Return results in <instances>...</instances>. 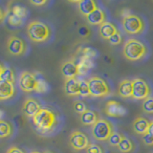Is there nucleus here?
<instances>
[{
	"label": "nucleus",
	"mask_w": 153,
	"mask_h": 153,
	"mask_svg": "<svg viewBox=\"0 0 153 153\" xmlns=\"http://www.w3.org/2000/svg\"><path fill=\"white\" fill-rule=\"evenodd\" d=\"M28 36L33 42H44L49 39L51 30L46 23L39 20H33L27 26Z\"/></svg>",
	"instance_id": "f257e3e1"
},
{
	"label": "nucleus",
	"mask_w": 153,
	"mask_h": 153,
	"mask_svg": "<svg viewBox=\"0 0 153 153\" xmlns=\"http://www.w3.org/2000/svg\"><path fill=\"white\" fill-rule=\"evenodd\" d=\"M33 123L39 131L48 132L56 126V116L52 110L41 108L39 112L33 118Z\"/></svg>",
	"instance_id": "f03ea898"
},
{
	"label": "nucleus",
	"mask_w": 153,
	"mask_h": 153,
	"mask_svg": "<svg viewBox=\"0 0 153 153\" xmlns=\"http://www.w3.org/2000/svg\"><path fill=\"white\" fill-rule=\"evenodd\" d=\"M146 54V48L141 41L129 39L123 47V55L128 60H139Z\"/></svg>",
	"instance_id": "7ed1b4c3"
},
{
	"label": "nucleus",
	"mask_w": 153,
	"mask_h": 153,
	"mask_svg": "<svg viewBox=\"0 0 153 153\" xmlns=\"http://www.w3.org/2000/svg\"><path fill=\"white\" fill-rule=\"evenodd\" d=\"M113 133V127L108 121L104 119L98 120L92 128V135L98 141H106Z\"/></svg>",
	"instance_id": "20e7f679"
},
{
	"label": "nucleus",
	"mask_w": 153,
	"mask_h": 153,
	"mask_svg": "<svg viewBox=\"0 0 153 153\" xmlns=\"http://www.w3.org/2000/svg\"><path fill=\"white\" fill-rule=\"evenodd\" d=\"M18 85L23 92H33V91H36L37 92V78L35 74L31 73V72L24 71L20 74V76H19Z\"/></svg>",
	"instance_id": "39448f33"
},
{
	"label": "nucleus",
	"mask_w": 153,
	"mask_h": 153,
	"mask_svg": "<svg viewBox=\"0 0 153 153\" xmlns=\"http://www.w3.org/2000/svg\"><path fill=\"white\" fill-rule=\"evenodd\" d=\"M90 95L93 97H104L109 94V87L105 81L99 78V76H93L88 80Z\"/></svg>",
	"instance_id": "423d86ee"
},
{
	"label": "nucleus",
	"mask_w": 153,
	"mask_h": 153,
	"mask_svg": "<svg viewBox=\"0 0 153 153\" xmlns=\"http://www.w3.org/2000/svg\"><path fill=\"white\" fill-rule=\"evenodd\" d=\"M123 27L127 33L136 35L143 30V22L140 16L131 14L123 19Z\"/></svg>",
	"instance_id": "0eeeda50"
},
{
	"label": "nucleus",
	"mask_w": 153,
	"mask_h": 153,
	"mask_svg": "<svg viewBox=\"0 0 153 153\" xmlns=\"http://www.w3.org/2000/svg\"><path fill=\"white\" fill-rule=\"evenodd\" d=\"M150 94L149 86L143 79L132 80V98L135 100H146Z\"/></svg>",
	"instance_id": "6e6552de"
},
{
	"label": "nucleus",
	"mask_w": 153,
	"mask_h": 153,
	"mask_svg": "<svg viewBox=\"0 0 153 153\" xmlns=\"http://www.w3.org/2000/svg\"><path fill=\"white\" fill-rule=\"evenodd\" d=\"M27 49L26 43L22 38L16 36H11L7 41V50L12 56H22Z\"/></svg>",
	"instance_id": "1a4fd4ad"
},
{
	"label": "nucleus",
	"mask_w": 153,
	"mask_h": 153,
	"mask_svg": "<svg viewBox=\"0 0 153 153\" xmlns=\"http://www.w3.org/2000/svg\"><path fill=\"white\" fill-rule=\"evenodd\" d=\"M70 145L75 150L86 149L89 146L88 138L80 131H74L70 136Z\"/></svg>",
	"instance_id": "9d476101"
},
{
	"label": "nucleus",
	"mask_w": 153,
	"mask_h": 153,
	"mask_svg": "<svg viewBox=\"0 0 153 153\" xmlns=\"http://www.w3.org/2000/svg\"><path fill=\"white\" fill-rule=\"evenodd\" d=\"M40 109H41L40 104L38 103L36 100L33 98H29L23 103L22 112L24 113V115H26L27 117L33 118L38 112H39Z\"/></svg>",
	"instance_id": "9b49d317"
},
{
	"label": "nucleus",
	"mask_w": 153,
	"mask_h": 153,
	"mask_svg": "<svg viewBox=\"0 0 153 153\" xmlns=\"http://www.w3.org/2000/svg\"><path fill=\"white\" fill-rule=\"evenodd\" d=\"M16 94L14 84L9 81L0 79V100H8Z\"/></svg>",
	"instance_id": "f8f14e48"
},
{
	"label": "nucleus",
	"mask_w": 153,
	"mask_h": 153,
	"mask_svg": "<svg viewBox=\"0 0 153 153\" xmlns=\"http://www.w3.org/2000/svg\"><path fill=\"white\" fill-rule=\"evenodd\" d=\"M61 74L63 75L65 79H75L76 76L79 75L78 65H76L73 60L65 61L64 63L61 65Z\"/></svg>",
	"instance_id": "ddd939ff"
},
{
	"label": "nucleus",
	"mask_w": 153,
	"mask_h": 153,
	"mask_svg": "<svg viewBox=\"0 0 153 153\" xmlns=\"http://www.w3.org/2000/svg\"><path fill=\"white\" fill-rule=\"evenodd\" d=\"M105 112L110 117H121L126 114V109L122 104L115 102V100H109L106 103Z\"/></svg>",
	"instance_id": "4468645a"
},
{
	"label": "nucleus",
	"mask_w": 153,
	"mask_h": 153,
	"mask_svg": "<svg viewBox=\"0 0 153 153\" xmlns=\"http://www.w3.org/2000/svg\"><path fill=\"white\" fill-rule=\"evenodd\" d=\"M64 92L68 96L79 95V80H78L76 78L65 79Z\"/></svg>",
	"instance_id": "2eb2a0df"
},
{
	"label": "nucleus",
	"mask_w": 153,
	"mask_h": 153,
	"mask_svg": "<svg viewBox=\"0 0 153 153\" xmlns=\"http://www.w3.org/2000/svg\"><path fill=\"white\" fill-rule=\"evenodd\" d=\"M150 122H148L146 119L143 117L136 118L133 122V129L137 134H141V135H145L148 131V127H149Z\"/></svg>",
	"instance_id": "dca6fc26"
},
{
	"label": "nucleus",
	"mask_w": 153,
	"mask_h": 153,
	"mask_svg": "<svg viewBox=\"0 0 153 153\" xmlns=\"http://www.w3.org/2000/svg\"><path fill=\"white\" fill-rule=\"evenodd\" d=\"M104 19H105L104 12L100 8L95 10L92 13H90L89 16H86V20L91 25H102L103 22H105Z\"/></svg>",
	"instance_id": "f3484780"
},
{
	"label": "nucleus",
	"mask_w": 153,
	"mask_h": 153,
	"mask_svg": "<svg viewBox=\"0 0 153 153\" xmlns=\"http://www.w3.org/2000/svg\"><path fill=\"white\" fill-rule=\"evenodd\" d=\"M97 9V4L94 0H81V1H79V11L85 16H89L90 13H92Z\"/></svg>",
	"instance_id": "a211bd4d"
},
{
	"label": "nucleus",
	"mask_w": 153,
	"mask_h": 153,
	"mask_svg": "<svg viewBox=\"0 0 153 153\" xmlns=\"http://www.w3.org/2000/svg\"><path fill=\"white\" fill-rule=\"evenodd\" d=\"M118 33L116 27L110 22H103L100 27V35L104 39H109L112 36Z\"/></svg>",
	"instance_id": "6ab92c4d"
},
{
	"label": "nucleus",
	"mask_w": 153,
	"mask_h": 153,
	"mask_svg": "<svg viewBox=\"0 0 153 153\" xmlns=\"http://www.w3.org/2000/svg\"><path fill=\"white\" fill-rule=\"evenodd\" d=\"M118 93L123 98L132 97V81L128 79L123 80L119 85Z\"/></svg>",
	"instance_id": "aec40b11"
},
{
	"label": "nucleus",
	"mask_w": 153,
	"mask_h": 153,
	"mask_svg": "<svg viewBox=\"0 0 153 153\" xmlns=\"http://www.w3.org/2000/svg\"><path fill=\"white\" fill-rule=\"evenodd\" d=\"M97 121V115L92 110H86L84 113L80 115V122L86 126H94Z\"/></svg>",
	"instance_id": "412c9836"
},
{
	"label": "nucleus",
	"mask_w": 153,
	"mask_h": 153,
	"mask_svg": "<svg viewBox=\"0 0 153 153\" xmlns=\"http://www.w3.org/2000/svg\"><path fill=\"white\" fill-rule=\"evenodd\" d=\"M13 127L11 123L7 121H0V139L9 138L13 135Z\"/></svg>",
	"instance_id": "4be33fe9"
},
{
	"label": "nucleus",
	"mask_w": 153,
	"mask_h": 153,
	"mask_svg": "<svg viewBox=\"0 0 153 153\" xmlns=\"http://www.w3.org/2000/svg\"><path fill=\"white\" fill-rule=\"evenodd\" d=\"M0 79L6 80V81H9V82H12L14 84V82H16V73H14V71L11 68V67L5 66L3 73H2L1 76H0Z\"/></svg>",
	"instance_id": "5701e85b"
},
{
	"label": "nucleus",
	"mask_w": 153,
	"mask_h": 153,
	"mask_svg": "<svg viewBox=\"0 0 153 153\" xmlns=\"http://www.w3.org/2000/svg\"><path fill=\"white\" fill-rule=\"evenodd\" d=\"M10 13H12L13 14H14V16H16L17 17L21 18V19L26 18L28 16V11H27L26 7L21 6V5H18V4L14 5Z\"/></svg>",
	"instance_id": "b1692460"
},
{
	"label": "nucleus",
	"mask_w": 153,
	"mask_h": 153,
	"mask_svg": "<svg viewBox=\"0 0 153 153\" xmlns=\"http://www.w3.org/2000/svg\"><path fill=\"white\" fill-rule=\"evenodd\" d=\"M118 148H119V150H120V151H122V152H124V153H126V152H129V151H131V150H132L133 145H132L131 141L129 140L128 138H126V137H123L121 143H119V146H118Z\"/></svg>",
	"instance_id": "393cba45"
},
{
	"label": "nucleus",
	"mask_w": 153,
	"mask_h": 153,
	"mask_svg": "<svg viewBox=\"0 0 153 153\" xmlns=\"http://www.w3.org/2000/svg\"><path fill=\"white\" fill-rule=\"evenodd\" d=\"M79 95L82 96V97L90 96V89H89L88 81H86L84 79L79 80Z\"/></svg>",
	"instance_id": "a878e982"
},
{
	"label": "nucleus",
	"mask_w": 153,
	"mask_h": 153,
	"mask_svg": "<svg viewBox=\"0 0 153 153\" xmlns=\"http://www.w3.org/2000/svg\"><path fill=\"white\" fill-rule=\"evenodd\" d=\"M8 13H9V16H8V22H9L10 25L13 26V27H18V26L22 25L24 19H21V18L17 17L16 16H14V14H13L12 13H10V12H8Z\"/></svg>",
	"instance_id": "bb28decb"
},
{
	"label": "nucleus",
	"mask_w": 153,
	"mask_h": 153,
	"mask_svg": "<svg viewBox=\"0 0 153 153\" xmlns=\"http://www.w3.org/2000/svg\"><path fill=\"white\" fill-rule=\"evenodd\" d=\"M91 66V63L88 59H86V57H84V59L81 60L79 63L78 64V69H79V74H84L85 72H87V70L90 68Z\"/></svg>",
	"instance_id": "cd10ccee"
},
{
	"label": "nucleus",
	"mask_w": 153,
	"mask_h": 153,
	"mask_svg": "<svg viewBox=\"0 0 153 153\" xmlns=\"http://www.w3.org/2000/svg\"><path fill=\"white\" fill-rule=\"evenodd\" d=\"M123 136H122L121 134L118 133V132H113L111 134V136L109 137L108 139V142L111 146H118L119 143H121L122 139H123Z\"/></svg>",
	"instance_id": "c85d7f7f"
},
{
	"label": "nucleus",
	"mask_w": 153,
	"mask_h": 153,
	"mask_svg": "<svg viewBox=\"0 0 153 153\" xmlns=\"http://www.w3.org/2000/svg\"><path fill=\"white\" fill-rule=\"evenodd\" d=\"M143 109L146 113H153V98H147L143 103Z\"/></svg>",
	"instance_id": "c756f323"
},
{
	"label": "nucleus",
	"mask_w": 153,
	"mask_h": 153,
	"mask_svg": "<svg viewBox=\"0 0 153 153\" xmlns=\"http://www.w3.org/2000/svg\"><path fill=\"white\" fill-rule=\"evenodd\" d=\"M74 109L76 113H79L80 115L84 113L86 110H88L87 107H86L85 103L81 102V100H76V102H74Z\"/></svg>",
	"instance_id": "7c9ffc66"
},
{
	"label": "nucleus",
	"mask_w": 153,
	"mask_h": 153,
	"mask_svg": "<svg viewBox=\"0 0 153 153\" xmlns=\"http://www.w3.org/2000/svg\"><path fill=\"white\" fill-rule=\"evenodd\" d=\"M109 42L111 43L112 45H118L120 44V43L122 42V36H121V33H120L119 32L115 33L114 36H112L111 37L109 38Z\"/></svg>",
	"instance_id": "2f4dec72"
},
{
	"label": "nucleus",
	"mask_w": 153,
	"mask_h": 153,
	"mask_svg": "<svg viewBox=\"0 0 153 153\" xmlns=\"http://www.w3.org/2000/svg\"><path fill=\"white\" fill-rule=\"evenodd\" d=\"M86 153H102V149L97 145H89L86 148Z\"/></svg>",
	"instance_id": "473e14b6"
},
{
	"label": "nucleus",
	"mask_w": 153,
	"mask_h": 153,
	"mask_svg": "<svg viewBox=\"0 0 153 153\" xmlns=\"http://www.w3.org/2000/svg\"><path fill=\"white\" fill-rule=\"evenodd\" d=\"M143 141L147 146H153V135L149 133H146L143 135Z\"/></svg>",
	"instance_id": "72a5a7b5"
},
{
	"label": "nucleus",
	"mask_w": 153,
	"mask_h": 153,
	"mask_svg": "<svg viewBox=\"0 0 153 153\" xmlns=\"http://www.w3.org/2000/svg\"><path fill=\"white\" fill-rule=\"evenodd\" d=\"M6 153H25L21 148H19L18 146H11L7 150Z\"/></svg>",
	"instance_id": "f704fd0d"
},
{
	"label": "nucleus",
	"mask_w": 153,
	"mask_h": 153,
	"mask_svg": "<svg viewBox=\"0 0 153 153\" xmlns=\"http://www.w3.org/2000/svg\"><path fill=\"white\" fill-rule=\"evenodd\" d=\"M6 16H7V12L4 11V10L0 7V23L4 21V19L6 18Z\"/></svg>",
	"instance_id": "c9c22d12"
},
{
	"label": "nucleus",
	"mask_w": 153,
	"mask_h": 153,
	"mask_svg": "<svg viewBox=\"0 0 153 153\" xmlns=\"http://www.w3.org/2000/svg\"><path fill=\"white\" fill-rule=\"evenodd\" d=\"M30 3L33 4V5H35V6H42V5L46 4L47 1H45V0H43V1H36V0H31Z\"/></svg>",
	"instance_id": "e433bc0d"
},
{
	"label": "nucleus",
	"mask_w": 153,
	"mask_h": 153,
	"mask_svg": "<svg viewBox=\"0 0 153 153\" xmlns=\"http://www.w3.org/2000/svg\"><path fill=\"white\" fill-rule=\"evenodd\" d=\"M147 133H149V134H151V135H153V121L150 122V123H149V127H148Z\"/></svg>",
	"instance_id": "4c0bfd02"
},
{
	"label": "nucleus",
	"mask_w": 153,
	"mask_h": 153,
	"mask_svg": "<svg viewBox=\"0 0 153 153\" xmlns=\"http://www.w3.org/2000/svg\"><path fill=\"white\" fill-rule=\"evenodd\" d=\"M4 68H5V66L0 62V76H1L2 73H3V71H4Z\"/></svg>",
	"instance_id": "58836bf2"
},
{
	"label": "nucleus",
	"mask_w": 153,
	"mask_h": 153,
	"mask_svg": "<svg viewBox=\"0 0 153 153\" xmlns=\"http://www.w3.org/2000/svg\"><path fill=\"white\" fill-rule=\"evenodd\" d=\"M3 117H4V111H3L1 108H0V121H2Z\"/></svg>",
	"instance_id": "ea45409f"
},
{
	"label": "nucleus",
	"mask_w": 153,
	"mask_h": 153,
	"mask_svg": "<svg viewBox=\"0 0 153 153\" xmlns=\"http://www.w3.org/2000/svg\"><path fill=\"white\" fill-rule=\"evenodd\" d=\"M43 153H54V152H52V151H49V150H47V151H44Z\"/></svg>",
	"instance_id": "a19ab883"
},
{
	"label": "nucleus",
	"mask_w": 153,
	"mask_h": 153,
	"mask_svg": "<svg viewBox=\"0 0 153 153\" xmlns=\"http://www.w3.org/2000/svg\"><path fill=\"white\" fill-rule=\"evenodd\" d=\"M31 153H41V152H39V151H32Z\"/></svg>",
	"instance_id": "79ce46f5"
}]
</instances>
